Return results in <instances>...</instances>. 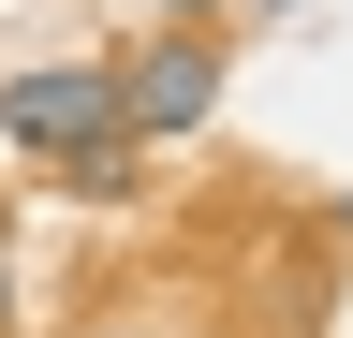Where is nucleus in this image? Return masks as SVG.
<instances>
[{"label":"nucleus","mask_w":353,"mask_h":338,"mask_svg":"<svg viewBox=\"0 0 353 338\" xmlns=\"http://www.w3.org/2000/svg\"><path fill=\"white\" fill-rule=\"evenodd\" d=\"M118 74V147H176V133H206L221 118V30H148L132 59H103Z\"/></svg>","instance_id":"1"},{"label":"nucleus","mask_w":353,"mask_h":338,"mask_svg":"<svg viewBox=\"0 0 353 338\" xmlns=\"http://www.w3.org/2000/svg\"><path fill=\"white\" fill-rule=\"evenodd\" d=\"M0 147H30V162L118 147V74H103V59H30V74H0Z\"/></svg>","instance_id":"2"},{"label":"nucleus","mask_w":353,"mask_h":338,"mask_svg":"<svg viewBox=\"0 0 353 338\" xmlns=\"http://www.w3.org/2000/svg\"><path fill=\"white\" fill-rule=\"evenodd\" d=\"M0 338H15V221H0Z\"/></svg>","instance_id":"3"},{"label":"nucleus","mask_w":353,"mask_h":338,"mask_svg":"<svg viewBox=\"0 0 353 338\" xmlns=\"http://www.w3.org/2000/svg\"><path fill=\"white\" fill-rule=\"evenodd\" d=\"M206 15H221V0H162V30H206Z\"/></svg>","instance_id":"4"},{"label":"nucleus","mask_w":353,"mask_h":338,"mask_svg":"<svg viewBox=\"0 0 353 338\" xmlns=\"http://www.w3.org/2000/svg\"><path fill=\"white\" fill-rule=\"evenodd\" d=\"M74 338H148V324H74Z\"/></svg>","instance_id":"5"},{"label":"nucleus","mask_w":353,"mask_h":338,"mask_svg":"<svg viewBox=\"0 0 353 338\" xmlns=\"http://www.w3.org/2000/svg\"><path fill=\"white\" fill-rule=\"evenodd\" d=\"M339 250H353V191H339Z\"/></svg>","instance_id":"6"}]
</instances>
